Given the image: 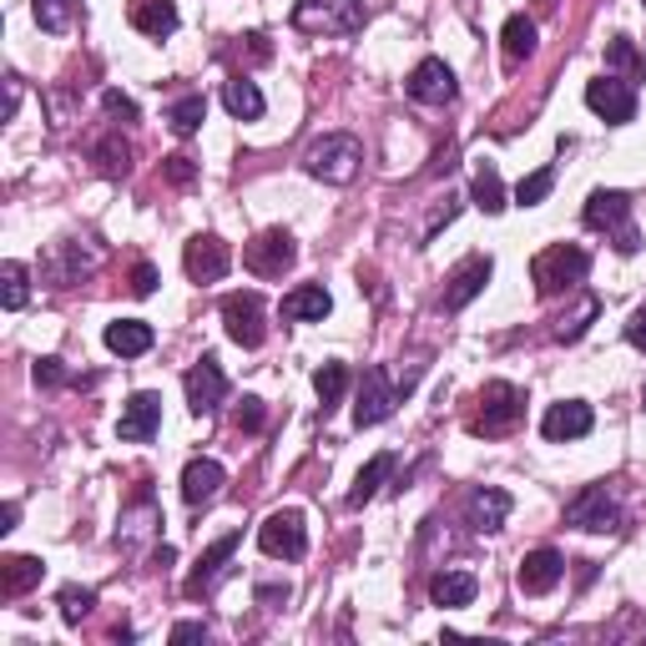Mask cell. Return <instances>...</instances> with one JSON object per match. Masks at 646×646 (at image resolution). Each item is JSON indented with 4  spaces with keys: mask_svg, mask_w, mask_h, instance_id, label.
<instances>
[{
    "mask_svg": "<svg viewBox=\"0 0 646 646\" xmlns=\"http://www.w3.org/2000/svg\"><path fill=\"white\" fill-rule=\"evenodd\" d=\"M505 515H510V495L495 490V485H480V490H470V500H465V520H470V530H480V536L500 530Z\"/></svg>",
    "mask_w": 646,
    "mask_h": 646,
    "instance_id": "19",
    "label": "cell"
},
{
    "mask_svg": "<svg viewBox=\"0 0 646 646\" xmlns=\"http://www.w3.org/2000/svg\"><path fill=\"white\" fill-rule=\"evenodd\" d=\"M258 546H264V556H284V560H298L308 550V526L298 510H274L258 526Z\"/></svg>",
    "mask_w": 646,
    "mask_h": 646,
    "instance_id": "8",
    "label": "cell"
},
{
    "mask_svg": "<svg viewBox=\"0 0 646 646\" xmlns=\"http://www.w3.org/2000/svg\"><path fill=\"white\" fill-rule=\"evenodd\" d=\"M560 576H566V556L550 550V546H540V550H530V556L520 560L515 586H520L526 596H546V592H556V586H560Z\"/></svg>",
    "mask_w": 646,
    "mask_h": 646,
    "instance_id": "17",
    "label": "cell"
},
{
    "mask_svg": "<svg viewBox=\"0 0 646 646\" xmlns=\"http://www.w3.org/2000/svg\"><path fill=\"white\" fill-rule=\"evenodd\" d=\"M475 592H480V580H475L470 570H439V576L429 580V596H435V606H470Z\"/></svg>",
    "mask_w": 646,
    "mask_h": 646,
    "instance_id": "26",
    "label": "cell"
},
{
    "mask_svg": "<svg viewBox=\"0 0 646 646\" xmlns=\"http://www.w3.org/2000/svg\"><path fill=\"white\" fill-rule=\"evenodd\" d=\"M36 21H41L46 31H67V21H71L67 0H36Z\"/></svg>",
    "mask_w": 646,
    "mask_h": 646,
    "instance_id": "38",
    "label": "cell"
},
{
    "mask_svg": "<svg viewBox=\"0 0 646 646\" xmlns=\"http://www.w3.org/2000/svg\"><path fill=\"white\" fill-rule=\"evenodd\" d=\"M500 46H505V61H526L530 51H536V21L530 16H510L505 21V31H500Z\"/></svg>",
    "mask_w": 646,
    "mask_h": 646,
    "instance_id": "29",
    "label": "cell"
},
{
    "mask_svg": "<svg viewBox=\"0 0 646 646\" xmlns=\"http://www.w3.org/2000/svg\"><path fill=\"white\" fill-rule=\"evenodd\" d=\"M314 389H318V399H324V409H334L344 399V389H349V369H344V364H318Z\"/></svg>",
    "mask_w": 646,
    "mask_h": 646,
    "instance_id": "31",
    "label": "cell"
},
{
    "mask_svg": "<svg viewBox=\"0 0 646 646\" xmlns=\"http://www.w3.org/2000/svg\"><path fill=\"white\" fill-rule=\"evenodd\" d=\"M71 374H67V364L61 359H41L36 364V384H67Z\"/></svg>",
    "mask_w": 646,
    "mask_h": 646,
    "instance_id": "42",
    "label": "cell"
},
{
    "mask_svg": "<svg viewBox=\"0 0 646 646\" xmlns=\"http://www.w3.org/2000/svg\"><path fill=\"white\" fill-rule=\"evenodd\" d=\"M566 520L576 530H602L606 536V530L622 526V505H616V495L606 490V485H586V490L566 505Z\"/></svg>",
    "mask_w": 646,
    "mask_h": 646,
    "instance_id": "7",
    "label": "cell"
},
{
    "mask_svg": "<svg viewBox=\"0 0 646 646\" xmlns=\"http://www.w3.org/2000/svg\"><path fill=\"white\" fill-rule=\"evenodd\" d=\"M152 288H157V268H152V264H137V268H132V294L147 298Z\"/></svg>",
    "mask_w": 646,
    "mask_h": 646,
    "instance_id": "43",
    "label": "cell"
},
{
    "mask_svg": "<svg viewBox=\"0 0 646 646\" xmlns=\"http://www.w3.org/2000/svg\"><path fill=\"white\" fill-rule=\"evenodd\" d=\"M520 419H526V389L495 379V384H485V389H480V415L470 419V435H485V439L510 435Z\"/></svg>",
    "mask_w": 646,
    "mask_h": 646,
    "instance_id": "2",
    "label": "cell"
},
{
    "mask_svg": "<svg viewBox=\"0 0 646 646\" xmlns=\"http://www.w3.org/2000/svg\"><path fill=\"white\" fill-rule=\"evenodd\" d=\"M101 107H107L111 117H121V121H137V101L121 97V91H101Z\"/></svg>",
    "mask_w": 646,
    "mask_h": 646,
    "instance_id": "41",
    "label": "cell"
},
{
    "mask_svg": "<svg viewBox=\"0 0 646 646\" xmlns=\"http://www.w3.org/2000/svg\"><path fill=\"white\" fill-rule=\"evenodd\" d=\"M157 429H162V395L142 389V395L127 399V409H121V419H117V435L127 439V445H147Z\"/></svg>",
    "mask_w": 646,
    "mask_h": 646,
    "instance_id": "16",
    "label": "cell"
},
{
    "mask_svg": "<svg viewBox=\"0 0 646 646\" xmlns=\"http://www.w3.org/2000/svg\"><path fill=\"white\" fill-rule=\"evenodd\" d=\"M127 21L142 36H172L177 31V6L172 0H132L127 6Z\"/></svg>",
    "mask_w": 646,
    "mask_h": 646,
    "instance_id": "24",
    "label": "cell"
},
{
    "mask_svg": "<svg viewBox=\"0 0 646 646\" xmlns=\"http://www.w3.org/2000/svg\"><path fill=\"white\" fill-rule=\"evenodd\" d=\"M606 61L612 67H622L626 77H646V61H642V51H636L626 36H612V46H606Z\"/></svg>",
    "mask_w": 646,
    "mask_h": 646,
    "instance_id": "35",
    "label": "cell"
},
{
    "mask_svg": "<svg viewBox=\"0 0 646 646\" xmlns=\"http://www.w3.org/2000/svg\"><path fill=\"white\" fill-rule=\"evenodd\" d=\"M16 101H21V87H16V81H6V117H16Z\"/></svg>",
    "mask_w": 646,
    "mask_h": 646,
    "instance_id": "49",
    "label": "cell"
},
{
    "mask_svg": "<svg viewBox=\"0 0 646 646\" xmlns=\"http://www.w3.org/2000/svg\"><path fill=\"white\" fill-rule=\"evenodd\" d=\"M550 187H556V167H540V172H530L526 182L515 187V202H520V208H536V202L550 198Z\"/></svg>",
    "mask_w": 646,
    "mask_h": 646,
    "instance_id": "34",
    "label": "cell"
},
{
    "mask_svg": "<svg viewBox=\"0 0 646 646\" xmlns=\"http://www.w3.org/2000/svg\"><path fill=\"white\" fill-rule=\"evenodd\" d=\"M596 314H602V304H596V298H586V304H580V314L570 318V324H560L556 334H560V339H566V344H570V339H580V334L592 329V318H596Z\"/></svg>",
    "mask_w": 646,
    "mask_h": 646,
    "instance_id": "39",
    "label": "cell"
},
{
    "mask_svg": "<svg viewBox=\"0 0 646 646\" xmlns=\"http://www.w3.org/2000/svg\"><path fill=\"white\" fill-rule=\"evenodd\" d=\"M258 602H264V606H278V602H288V586H258Z\"/></svg>",
    "mask_w": 646,
    "mask_h": 646,
    "instance_id": "47",
    "label": "cell"
},
{
    "mask_svg": "<svg viewBox=\"0 0 646 646\" xmlns=\"http://www.w3.org/2000/svg\"><path fill=\"white\" fill-rule=\"evenodd\" d=\"M232 425L238 429H248V435H258V429H264V399H242L238 409H232Z\"/></svg>",
    "mask_w": 646,
    "mask_h": 646,
    "instance_id": "40",
    "label": "cell"
},
{
    "mask_svg": "<svg viewBox=\"0 0 646 646\" xmlns=\"http://www.w3.org/2000/svg\"><path fill=\"white\" fill-rule=\"evenodd\" d=\"M294 26L308 36H354L364 31V6L359 0H298Z\"/></svg>",
    "mask_w": 646,
    "mask_h": 646,
    "instance_id": "4",
    "label": "cell"
},
{
    "mask_svg": "<svg viewBox=\"0 0 646 646\" xmlns=\"http://www.w3.org/2000/svg\"><path fill=\"white\" fill-rule=\"evenodd\" d=\"M399 405V389H389V374L374 364V369H364V384H359V405H354V425L359 429H374L384 425V419L395 415Z\"/></svg>",
    "mask_w": 646,
    "mask_h": 646,
    "instance_id": "11",
    "label": "cell"
},
{
    "mask_svg": "<svg viewBox=\"0 0 646 646\" xmlns=\"http://www.w3.org/2000/svg\"><path fill=\"white\" fill-rule=\"evenodd\" d=\"M329 308H334V298H329V288H324V284H304V288H294V294L284 298L288 324H324Z\"/></svg>",
    "mask_w": 646,
    "mask_h": 646,
    "instance_id": "21",
    "label": "cell"
},
{
    "mask_svg": "<svg viewBox=\"0 0 646 646\" xmlns=\"http://www.w3.org/2000/svg\"><path fill=\"white\" fill-rule=\"evenodd\" d=\"M182 268H187V278H192V284H218V278H228L232 252H228V242H222V238L202 232V238H192V242H187Z\"/></svg>",
    "mask_w": 646,
    "mask_h": 646,
    "instance_id": "13",
    "label": "cell"
},
{
    "mask_svg": "<svg viewBox=\"0 0 646 646\" xmlns=\"http://www.w3.org/2000/svg\"><path fill=\"white\" fill-rule=\"evenodd\" d=\"M364 162V142L349 132H329V137H318L314 147L304 152V167L314 177H324V182H354V172H359Z\"/></svg>",
    "mask_w": 646,
    "mask_h": 646,
    "instance_id": "3",
    "label": "cell"
},
{
    "mask_svg": "<svg viewBox=\"0 0 646 646\" xmlns=\"http://www.w3.org/2000/svg\"><path fill=\"white\" fill-rule=\"evenodd\" d=\"M222 324H228V339L242 349H258L268 339L264 329V298L258 294H228L222 298Z\"/></svg>",
    "mask_w": 646,
    "mask_h": 646,
    "instance_id": "9",
    "label": "cell"
},
{
    "mask_svg": "<svg viewBox=\"0 0 646 646\" xmlns=\"http://www.w3.org/2000/svg\"><path fill=\"white\" fill-rule=\"evenodd\" d=\"M222 480H228V470H222L218 460H192V465L182 470V500H187V505H208V500H218Z\"/></svg>",
    "mask_w": 646,
    "mask_h": 646,
    "instance_id": "22",
    "label": "cell"
},
{
    "mask_svg": "<svg viewBox=\"0 0 646 646\" xmlns=\"http://www.w3.org/2000/svg\"><path fill=\"white\" fill-rule=\"evenodd\" d=\"M127 157H132V152H127V142H117V137L97 147V162H101V172H107V177L127 172Z\"/></svg>",
    "mask_w": 646,
    "mask_h": 646,
    "instance_id": "37",
    "label": "cell"
},
{
    "mask_svg": "<svg viewBox=\"0 0 646 646\" xmlns=\"http://www.w3.org/2000/svg\"><path fill=\"white\" fill-rule=\"evenodd\" d=\"M26 278H31V274H26V264H6V268H0V304L11 308V314H16V308H26V298H31Z\"/></svg>",
    "mask_w": 646,
    "mask_h": 646,
    "instance_id": "32",
    "label": "cell"
},
{
    "mask_svg": "<svg viewBox=\"0 0 646 646\" xmlns=\"http://www.w3.org/2000/svg\"><path fill=\"white\" fill-rule=\"evenodd\" d=\"M586 107L602 121H612V127H626L636 117V91L622 77H596V81H586Z\"/></svg>",
    "mask_w": 646,
    "mask_h": 646,
    "instance_id": "10",
    "label": "cell"
},
{
    "mask_svg": "<svg viewBox=\"0 0 646 646\" xmlns=\"http://www.w3.org/2000/svg\"><path fill=\"white\" fill-rule=\"evenodd\" d=\"M642 405H646V384H642Z\"/></svg>",
    "mask_w": 646,
    "mask_h": 646,
    "instance_id": "50",
    "label": "cell"
},
{
    "mask_svg": "<svg viewBox=\"0 0 646 646\" xmlns=\"http://www.w3.org/2000/svg\"><path fill=\"white\" fill-rule=\"evenodd\" d=\"M222 399H228V374H222V364L212 354H202L187 369V405H192V415H212Z\"/></svg>",
    "mask_w": 646,
    "mask_h": 646,
    "instance_id": "12",
    "label": "cell"
},
{
    "mask_svg": "<svg viewBox=\"0 0 646 646\" xmlns=\"http://www.w3.org/2000/svg\"><path fill=\"white\" fill-rule=\"evenodd\" d=\"M167 177H172V182H192L198 167H192V157H167Z\"/></svg>",
    "mask_w": 646,
    "mask_h": 646,
    "instance_id": "45",
    "label": "cell"
},
{
    "mask_svg": "<svg viewBox=\"0 0 646 646\" xmlns=\"http://www.w3.org/2000/svg\"><path fill=\"white\" fill-rule=\"evenodd\" d=\"M490 274H495V264L485 258V252H475V258H465L455 274H449V288H445V298H439V308L445 314H460L470 298H480L485 294V284H490Z\"/></svg>",
    "mask_w": 646,
    "mask_h": 646,
    "instance_id": "15",
    "label": "cell"
},
{
    "mask_svg": "<svg viewBox=\"0 0 646 646\" xmlns=\"http://www.w3.org/2000/svg\"><path fill=\"white\" fill-rule=\"evenodd\" d=\"M16 520H21V505H6V510H0V530H16Z\"/></svg>",
    "mask_w": 646,
    "mask_h": 646,
    "instance_id": "48",
    "label": "cell"
},
{
    "mask_svg": "<svg viewBox=\"0 0 646 646\" xmlns=\"http://www.w3.org/2000/svg\"><path fill=\"white\" fill-rule=\"evenodd\" d=\"M405 91L415 101H425V107H449L455 101V71L439 61V56H429V61H419L415 71H409V81H405Z\"/></svg>",
    "mask_w": 646,
    "mask_h": 646,
    "instance_id": "14",
    "label": "cell"
},
{
    "mask_svg": "<svg viewBox=\"0 0 646 646\" xmlns=\"http://www.w3.org/2000/svg\"><path fill=\"white\" fill-rule=\"evenodd\" d=\"M475 208L480 212H505V182H500V172H495V162H480L475 167Z\"/></svg>",
    "mask_w": 646,
    "mask_h": 646,
    "instance_id": "30",
    "label": "cell"
},
{
    "mask_svg": "<svg viewBox=\"0 0 646 646\" xmlns=\"http://www.w3.org/2000/svg\"><path fill=\"white\" fill-rule=\"evenodd\" d=\"M91 606H97V596H91L87 586H61V622H71V626H77L81 616L91 612Z\"/></svg>",
    "mask_w": 646,
    "mask_h": 646,
    "instance_id": "36",
    "label": "cell"
},
{
    "mask_svg": "<svg viewBox=\"0 0 646 646\" xmlns=\"http://www.w3.org/2000/svg\"><path fill=\"white\" fill-rule=\"evenodd\" d=\"M626 344H632V349H646V308L632 314V324H626Z\"/></svg>",
    "mask_w": 646,
    "mask_h": 646,
    "instance_id": "44",
    "label": "cell"
},
{
    "mask_svg": "<svg viewBox=\"0 0 646 646\" xmlns=\"http://www.w3.org/2000/svg\"><path fill=\"white\" fill-rule=\"evenodd\" d=\"M592 425H596L592 405H580V399H560V405L546 409V419H540V435H546L550 445H560V439L592 435Z\"/></svg>",
    "mask_w": 646,
    "mask_h": 646,
    "instance_id": "18",
    "label": "cell"
},
{
    "mask_svg": "<svg viewBox=\"0 0 646 646\" xmlns=\"http://www.w3.org/2000/svg\"><path fill=\"white\" fill-rule=\"evenodd\" d=\"M202 117H208V101H202V97H182L172 111H167V121H172L177 137H192L202 127Z\"/></svg>",
    "mask_w": 646,
    "mask_h": 646,
    "instance_id": "33",
    "label": "cell"
},
{
    "mask_svg": "<svg viewBox=\"0 0 646 646\" xmlns=\"http://www.w3.org/2000/svg\"><path fill=\"white\" fill-rule=\"evenodd\" d=\"M389 475H395V455L384 449V455H374V460L359 470V480H354V490H349V505H354V510H359V505H369L374 495H379V485L389 480Z\"/></svg>",
    "mask_w": 646,
    "mask_h": 646,
    "instance_id": "28",
    "label": "cell"
},
{
    "mask_svg": "<svg viewBox=\"0 0 646 646\" xmlns=\"http://www.w3.org/2000/svg\"><path fill=\"white\" fill-rule=\"evenodd\" d=\"M41 576H46V566H41V556H6L0 560V592L11 596H26L31 586H41Z\"/></svg>",
    "mask_w": 646,
    "mask_h": 646,
    "instance_id": "25",
    "label": "cell"
},
{
    "mask_svg": "<svg viewBox=\"0 0 646 646\" xmlns=\"http://www.w3.org/2000/svg\"><path fill=\"white\" fill-rule=\"evenodd\" d=\"M586 274H592V258H586L576 242H556V248L536 252V264H530V278H536V294L540 298L570 294V288L586 284Z\"/></svg>",
    "mask_w": 646,
    "mask_h": 646,
    "instance_id": "1",
    "label": "cell"
},
{
    "mask_svg": "<svg viewBox=\"0 0 646 646\" xmlns=\"http://www.w3.org/2000/svg\"><path fill=\"white\" fill-rule=\"evenodd\" d=\"M586 228L616 232V252L642 248V232L632 228V198H626V192H592V198H586Z\"/></svg>",
    "mask_w": 646,
    "mask_h": 646,
    "instance_id": "5",
    "label": "cell"
},
{
    "mask_svg": "<svg viewBox=\"0 0 646 646\" xmlns=\"http://www.w3.org/2000/svg\"><path fill=\"white\" fill-rule=\"evenodd\" d=\"M222 107H228L238 121H258L264 117V91L252 87L248 77H228L222 81Z\"/></svg>",
    "mask_w": 646,
    "mask_h": 646,
    "instance_id": "27",
    "label": "cell"
},
{
    "mask_svg": "<svg viewBox=\"0 0 646 646\" xmlns=\"http://www.w3.org/2000/svg\"><path fill=\"white\" fill-rule=\"evenodd\" d=\"M294 258H298V248L284 228L258 232V238L242 248V264H248V274H258V278H284L288 268H294Z\"/></svg>",
    "mask_w": 646,
    "mask_h": 646,
    "instance_id": "6",
    "label": "cell"
},
{
    "mask_svg": "<svg viewBox=\"0 0 646 646\" xmlns=\"http://www.w3.org/2000/svg\"><path fill=\"white\" fill-rule=\"evenodd\" d=\"M152 324H142V318H117V324H107V349L121 354V359H137V354L152 349Z\"/></svg>",
    "mask_w": 646,
    "mask_h": 646,
    "instance_id": "23",
    "label": "cell"
},
{
    "mask_svg": "<svg viewBox=\"0 0 646 646\" xmlns=\"http://www.w3.org/2000/svg\"><path fill=\"white\" fill-rule=\"evenodd\" d=\"M192 636H208V626L202 622H177L172 626V642H192Z\"/></svg>",
    "mask_w": 646,
    "mask_h": 646,
    "instance_id": "46",
    "label": "cell"
},
{
    "mask_svg": "<svg viewBox=\"0 0 646 646\" xmlns=\"http://www.w3.org/2000/svg\"><path fill=\"white\" fill-rule=\"evenodd\" d=\"M238 540H242L238 530H228V536H222V540H212V546L202 550L198 570H192V576H187V586H182V592H187V596H202V592H208L212 580L222 576V566H228V556H232V550H238Z\"/></svg>",
    "mask_w": 646,
    "mask_h": 646,
    "instance_id": "20",
    "label": "cell"
}]
</instances>
